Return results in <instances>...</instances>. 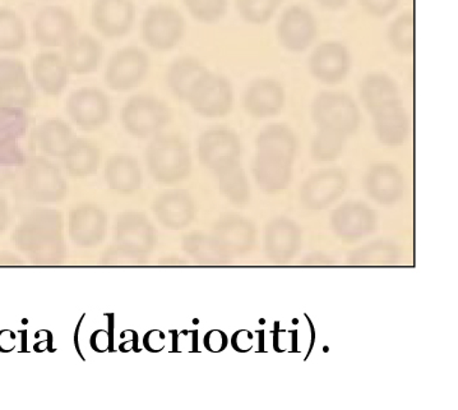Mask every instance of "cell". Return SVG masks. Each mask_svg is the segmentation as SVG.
Returning <instances> with one entry per match:
<instances>
[{"label": "cell", "instance_id": "6da1fadb", "mask_svg": "<svg viewBox=\"0 0 458 410\" xmlns=\"http://www.w3.org/2000/svg\"><path fill=\"white\" fill-rule=\"evenodd\" d=\"M146 166L157 184H176L191 172V157L187 142L175 134H157L146 149Z\"/></svg>", "mask_w": 458, "mask_h": 410}, {"label": "cell", "instance_id": "7a4b0ae2", "mask_svg": "<svg viewBox=\"0 0 458 410\" xmlns=\"http://www.w3.org/2000/svg\"><path fill=\"white\" fill-rule=\"evenodd\" d=\"M172 121V109L160 98L136 94L128 98L121 109V123L131 137L152 139Z\"/></svg>", "mask_w": 458, "mask_h": 410}, {"label": "cell", "instance_id": "3957f363", "mask_svg": "<svg viewBox=\"0 0 458 410\" xmlns=\"http://www.w3.org/2000/svg\"><path fill=\"white\" fill-rule=\"evenodd\" d=\"M311 116L319 131L352 136L360 127L361 114L354 98L345 92L326 91L314 98Z\"/></svg>", "mask_w": 458, "mask_h": 410}, {"label": "cell", "instance_id": "277c9868", "mask_svg": "<svg viewBox=\"0 0 458 410\" xmlns=\"http://www.w3.org/2000/svg\"><path fill=\"white\" fill-rule=\"evenodd\" d=\"M185 32V18L172 5H151L140 22V38L143 43L157 53L175 49L184 38Z\"/></svg>", "mask_w": 458, "mask_h": 410}, {"label": "cell", "instance_id": "5b68a950", "mask_svg": "<svg viewBox=\"0 0 458 410\" xmlns=\"http://www.w3.org/2000/svg\"><path fill=\"white\" fill-rule=\"evenodd\" d=\"M151 70L148 53L140 47L128 45L110 56L104 71V82L114 92H131L148 80Z\"/></svg>", "mask_w": 458, "mask_h": 410}, {"label": "cell", "instance_id": "8992f818", "mask_svg": "<svg viewBox=\"0 0 458 410\" xmlns=\"http://www.w3.org/2000/svg\"><path fill=\"white\" fill-rule=\"evenodd\" d=\"M235 94L230 80L208 70L197 81L185 103L203 118L218 119L229 115Z\"/></svg>", "mask_w": 458, "mask_h": 410}, {"label": "cell", "instance_id": "52a82bcc", "mask_svg": "<svg viewBox=\"0 0 458 410\" xmlns=\"http://www.w3.org/2000/svg\"><path fill=\"white\" fill-rule=\"evenodd\" d=\"M68 116L80 130H100L112 118L113 107L104 90L85 86L74 90L65 101Z\"/></svg>", "mask_w": 458, "mask_h": 410}, {"label": "cell", "instance_id": "ba28073f", "mask_svg": "<svg viewBox=\"0 0 458 410\" xmlns=\"http://www.w3.org/2000/svg\"><path fill=\"white\" fill-rule=\"evenodd\" d=\"M36 103V88L25 63L0 56V107L29 110Z\"/></svg>", "mask_w": 458, "mask_h": 410}, {"label": "cell", "instance_id": "9c48e42d", "mask_svg": "<svg viewBox=\"0 0 458 410\" xmlns=\"http://www.w3.org/2000/svg\"><path fill=\"white\" fill-rule=\"evenodd\" d=\"M197 152L202 166L217 175L241 163L242 143L230 128H209L199 137Z\"/></svg>", "mask_w": 458, "mask_h": 410}, {"label": "cell", "instance_id": "30bf717a", "mask_svg": "<svg viewBox=\"0 0 458 410\" xmlns=\"http://www.w3.org/2000/svg\"><path fill=\"white\" fill-rule=\"evenodd\" d=\"M77 32L76 17L62 5H45L32 21V38L44 49L64 47Z\"/></svg>", "mask_w": 458, "mask_h": 410}, {"label": "cell", "instance_id": "8fae6325", "mask_svg": "<svg viewBox=\"0 0 458 410\" xmlns=\"http://www.w3.org/2000/svg\"><path fill=\"white\" fill-rule=\"evenodd\" d=\"M133 0H94L91 23L95 31L107 40L125 38L136 22Z\"/></svg>", "mask_w": 458, "mask_h": 410}, {"label": "cell", "instance_id": "7c38bea8", "mask_svg": "<svg viewBox=\"0 0 458 410\" xmlns=\"http://www.w3.org/2000/svg\"><path fill=\"white\" fill-rule=\"evenodd\" d=\"M276 34L280 44L292 53L310 49L318 36V23L310 9L292 5L278 20Z\"/></svg>", "mask_w": 458, "mask_h": 410}, {"label": "cell", "instance_id": "4fadbf2b", "mask_svg": "<svg viewBox=\"0 0 458 410\" xmlns=\"http://www.w3.org/2000/svg\"><path fill=\"white\" fill-rule=\"evenodd\" d=\"M63 218L56 209H40L31 212L18 229V239L23 243L44 247L50 252H61Z\"/></svg>", "mask_w": 458, "mask_h": 410}, {"label": "cell", "instance_id": "5bb4252c", "mask_svg": "<svg viewBox=\"0 0 458 410\" xmlns=\"http://www.w3.org/2000/svg\"><path fill=\"white\" fill-rule=\"evenodd\" d=\"M352 53L345 44L329 40L319 44L310 58L311 76L326 85H337L352 71Z\"/></svg>", "mask_w": 458, "mask_h": 410}, {"label": "cell", "instance_id": "9a60e30c", "mask_svg": "<svg viewBox=\"0 0 458 410\" xmlns=\"http://www.w3.org/2000/svg\"><path fill=\"white\" fill-rule=\"evenodd\" d=\"M115 238L122 252L142 256L154 250L156 229L142 212L125 211L116 218Z\"/></svg>", "mask_w": 458, "mask_h": 410}, {"label": "cell", "instance_id": "2e32d148", "mask_svg": "<svg viewBox=\"0 0 458 410\" xmlns=\"http://www.w3.org/2000/svg\"><path fill=\"white\" fill-rule=\"evenodd\" d=\"M26 188L35 201L43 203L62 201L68 192L61 169L44 158H34L27 167Z\"/></svg>", "mask_w": 458, "mask_h": 410}, {"label": "cell", "instance_id": "e0dca14e", "mask_svg": "<svg viewBox=\"0 0 458 410\" xmlns=\"http://www.w3.org/2000/svg\"><path fill=\"white\" fill-rule=\"evenodd\" d=\"M30 74L36 90L47 98L61 97L72 76L63 54L52 49H45L35 56Z\"/></svg>", "mask_w": 458, "mask_h": 410}, {"label": "cell", "instance_id": "ac0fdd59", "mask_svg": "<svg viewBox=\"0 0 458 410\" xmlns=\"http://www.w3.org/2000/svg\"><path fill=\"white\" fill-rule=\"evenodd\" d=\"M349 179L343 170L326 169L304 182L301 200L305 208L319 211L338 201L346 192Z\"/></svg>", "mask_w": 458, "mask_h": 410}, {"label": "cell", "instance_id": "d6986e66", "mask_svg": "<svg viewBox=\"0 0 458 410\" xmlns=\"http://www.w3.org/2000/svg\"><path fill=\"white\" fill-rule=\"evenodd\" d=\"M295 158L274 149H257L253 175L260 190L266 193L283 192L293 178Z\"/></svg>", "mask_w": 458, "mask_h": 410}, {"label": "cell", "instance_id": "ffe728a7", "mask_svg": "<svg viewBox=\"0 0 458 410\" xmlns=\"http://www.w3.org/2000/svg\"><path fill=\"white\" fill-rule=\"evenodd\" d=\"M377 214L364 202L343 203L332 214V229L338 238L346 242L359 241L374 232L377 226Z\"/></svg>", "mask_w": 458, "mask_h": 410}, {"label": "cell", "instance_id": "44dd1931", "mask_svg": "<svg viewBox=\"0 0 458 410\" xmlns=\"http://www.w3.org/2000/svg\"><path fill=\"white\" fill-rule=\"evenodd\" d=\"M286 103V92L278 81L260 77L250 83L242 95L245 112L254 118L265 119L277 115Z\"/></svg>", "mask_w": 458, "mask_h": 410}, {"label": "cell", "instance_id": "7402d4cb", "mask_svg": "<svg viewBox=\"0 0 458 410\" xmlns=\"http://www.w3.org/2000/svg\"><path fill=\"white\" fill-rule=\"evenodd\" d=\"M107 217L95 203H82L72 209L68 227L72 241L82 248L98 247L106 235Z\"/></svg>", "mask_w": 458, "mask_h": 410}, {"label": "cell", "instance_id": "603a6c76", "mask_svg": "<svg viewBox=\"0 0 458 410\" xmlns=\"http://www.w3.org/2000/svg\"><path fill=\"white\" fill-rule=\"evenodd\" d=\"M152 211L161 226L172 230L190 226L197 215L196 201L187 191L172 190L158 194Z\"/></svg>", "mask_w": 458, "mask_h": 410}, {"label": "cell", "instance_id": "cb8c5ba5", "mask_svg": "<svg viewBox=\"0 0 458 410\" xmlns=\"http://www.w3.org/2000/svg\"><path fill=\"white\" fill-rule=\"evenodd\" d=\"M104 54L103 43L87 32H77L63 47V58L73 76L95 73L103 64Z\"/></svg>", "mask_w": 458, "mask_h": 410}, {"label": "cell", "instance_id": "d4e9b609", "mask_svg": "<svg viewBox=\"0 0 458 410\" xmlns=\"http://www.w3.org/2000/svg\"><path fill=\"white\" fill-rule=\"evenodd\" d=\"M365 190L374 201L385 206L394 205L405 193V179L397 167L377 164L365 176Z\"/></svg>", "mask_w": 458, "mask_h": 410}, {"label": "cell", "instance_id": "484cf974", "mask_svg": "<svg viewBox=\"0 0 458 410\" xmlns=\"http://www.w3.org/2000/svg\"><path fill=\"white\" fill-rule=\"evenodd\" d=\"M266 252L277 263L290 261L299 252L301 233L298 224L286 218H275L266 227Z\"/></svg>", "mask_w": 458, "mask_h": 410}, {"label": "cell", "instance_id": "4316f807", "mask_svg": "<svg viewBox=\"0 0 458 410\" xmlns=\"http://www.w3.org/2000/svg\"><path fill=\"white\" fill-rule=\"evenodd\" d=\"M104 179L113 192L130 196L139 192L143 184L142 167L131 155H114L104 167Z\"/></svg>", "mask_w": 458, "mask_h": 410}, {"label": "cell", "instance_id": "83f0119b", "mask_svg": "<svg viewBox=\"0 0 458 410\" xmlns=\"http://www.w3.org/2000/svg\"><path fill=\"white\" fill-rule=\"evenodd\" d=\"M256 226L241 215H226L214 227V236L226 252H248L256 243Z\"/></svg>", "mask_w": 458, "mask_h": 410}, {"label": "cell", "instance_id": "f1b7e54d", "mask_svg": "<svg viewBox=\"0 0 458 410\" xmlns=\"http://www.w3.org/2000/svg\"><path fill=\"white\" fill-rule=\"evenodd\" d=\"M29 125L26 110L0 107V166H13L21 161L17 142Z\"/></svg>", "mask_w": 458, "mask_h": 410}, {"label": "cell", "instance_id": "f546056e", "mask_svg": "<svg viewBox=\"0 0 458 410\" xmlns=\"http://www.w3.org/2000/svg\"><path fill=\"white\" fill-rule=\"evenodd\" d=\"M377 139L386 146H400L410 133V118L403 103L389 105L372 114Z\"/></svg>", "mask_w": 458, "mask_h": 410}, {"label": "cell", "instance_id": "4dcf8cb0", "mask_svg": "<svg viewBox=\"0 0 458 410\" xmlns=\"http://www.w3.org/2000/svg\"><path fill=\"white\" fill-rule=\"evenodd\" d=\"M360 98L370 114L389 105L403 103L396 81L385 73H370L365 76L360 83Z\"/></svg>", "mask_w": 458, "mask_h": 410}, {"label": "cell", "instance_id": "1f68e13d", "mask_svg": "<svg viewBox=\"0 0 458 410\" xmlns=\"http://www.w3.org/2000/svg\"><path fill=\"white\" fill-rule=\"evenodd\" d=\"M208 71V68L199 59L181 56L167 67L165 81L174 97L185 103L191 90Z\"/></svg>", "mask_w": 458, "mask_h": 410}, {"label": "cell", "instance_id": "d6a6232c", "mask_svg": "<svg viewBox=\"0 0 458 410\" xmlns=\"http://www.w3.org/2000/svg\"><path fill=\"white\" fill-rule=\"evenodd\" d=\"M65 170L73 178H89L101 164L100 149L92 141L76 139L62 158Z\"/></svg>", "mask_w": 458, "mask_h": 410}, {"label": "cell", "instance_id": "836d02e7", "mask_svg": "<svg viewBox=\"0 0 458 410\" xmlns=\"http://www.w3.org/2000/svg\"><path fill=\"white\" fill-rule=\"evenodd\" d=\"M76 139L70 123L61 118L47 119L38 128V142L49 157L62 158Z\"/></svg>", "mask_w": 458, "mask_h": 410}, {"label": "cell", "instance_id": "e575fe53", "mask_svg": "<svg viewBox=\"0 0 458 410\" xmlns=\"http://www.w3.org/2000/svg\"><path fill=\"white\" fill-rule=\"evenodd\" d=\"M182 248L190 254L194 261L200 265H223L227 262L225 248L223 247L214 235H208L205 233H191L182 239Z\"/></svg>", "mask_w": 458, "mask_h": 410}, {"label": "cell", "instance_id": "d590c367", "mask_svg": "<svg viewBox=\"0 0 458 410\" xmlns=\"http://www.w3.org/2000/svg\"><path fill=\"white\" fill-rule=\"evenodd\" d=\"M25 21L14 9L0 7V53H18L26 47Z\"/></svg>", "mask_w": 458, "mask_h": 410}, {"label": "cell", "instance_id": "8d00e7d4", "mask_svg": "<svg viewBox=\"0 0 458 410\" xmlns=\"http://www.w3.org/2000/svg\"><path fill=\"white\" fill-rule=\"evenodd\" d=\"M218 188L221 193L229 200L233 205H245L250 201V188L248 184L247 175L241 167V163L236 166L227 167L223 172L217 173Z\"/></svg>", "mask_w": 458, "mask_h": 410}, {"label": "cell", "instance_id": "74e56055", "mask_svg": "<svg viewBox=\"0 0 458 410\" xmlns=\"http://www.w3.org/2000/svg\"><path fill=\"white\" fill-rule=\"evenodd\" d=\"M257 149H275L290 157L298 155L299 142L294 132L287 125L272 124L260 132L256 141Z\"/></svg>", "mask_w": 458, "mask_h": 410}, {"label": "cell", "instance_id": "f35d334b", "mask_svg": "<svg viewBox=\"0 0 458 410\" xmlns=\"http://www.w3.org/2000/svg\"><path fill=\"white\" fill-rule=\"evenodd\" d=\"M388 41L400 54H411L415 47V21L411 12H405L392 21L388 27Z\"/></svg>", "mask_w": 458, "mask_h": 410}, {"label": "cell", "instance_id": "ab89813d", "mask_svg": "<svg viewBox=\"0 0 458 410\" xmlns=\"http://www.w3.org/2000/svg\"><path fill=\"white\" fill-rule=\"evenodd\" d=\"M284 0H235L236 9L245 22L265 25L276 14Z\"/></svg>", "mask_w": 458, "mask_h": 410}, {"label": "cell", "instance_id": "60d3db41", "mask_svg": "<svg viewBox=\"0 0 458 410\" xmlns=\"http://www.w3.org/2000/svg\"><path fill=\"white\" fill-rule=\"evenodd\" d=\"M188 13L194 20L212 25L225 17L227 0H182Z\"/></svg>", "mask_w": 458, "mask_h": 410}, {"label": "cell", "instance_id": "b9f144b4", "mask_svg": "<svg viewBox=\"0 0 458 410\" xmlns=\"http://www.w3.org/2000/svg\"><path fill=\"white\" fill-rule=\"evenodd\" d=\"M344 143H345L344 137L331 132L318 130V133L311 143V155L320 163L336 160L343 154Z\"/></svg>", "mask_w": 458, "mask_h": 410}, {"label": "cell", "instance_id": "7bdbcfd3", "mask_svg": "<svg viewBox=\"0 0 458 410\" xmlns=\"http://www.w3.org/2000/svg\"><path fill=\"white\" fill-rule=\"evenodd\" d=\"M396 256L397 248L394 244L376 242V243L356 251L350 262L354 265H387V263H392L394 261L392 259Z\"/></svg>", "mask_w": 458, "mask_h": 410}, {"label": "cell", "instance_id": "ee69618b", "mask_svg": "<svg viewBox=\"0 0 458 410\" xmlns=\"http://www.w3.org/2000/svg\"><path fill=\"white\" fill-rule=\"evenodd\" d=\"M359 3L369 16L385 18L397 8L400 0H359Z\"/></svg>", "mask_w": 458, "mask_h": 410}, {"label": "cell", "instance_id": "f6af8a7d", "mask_svg": "<svg viewBox=\"0 0 458 410\" xmlns=\"http://www.w3.org/2000/svg\"><path fill=\"white\" fill-rule=\"evenodd\" d=\"M227 337L220 330L209 331L205 337V346L209 352L220 353L226 348Z\"/></svg>", "mask_w": 458, "mask_h": 410}, {"label": "cell", "instance_id": "bcb514c9", "mask_svg": "<svg viewBox=\"0 0 458 410\" xmlns=\"http://www.w3.org/2000/svg\"><path fill=\"white\" fill-rule=\"evenodd\" d=\"M320 7L328 9V11H338V9L345 7L349 0H316Z\"/></svg>", "mask_w": 458, "mask_h": 410}, {"label": "cell", "instance_id": "7dc6e473", "mask_svg": "<svg viewBox=\"0 0 458 410\" xmlns=\"http://www.w3.org/2000/svg\"><path fill=\"white\" fill-rule=\"evenodd\" d=\"M8 223V208L4 200L0 197V232L7 226Z\"/></svg>", "mask_w": 458, "mask_h": 410}]
</instances>
